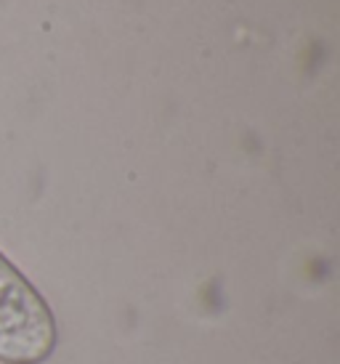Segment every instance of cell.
<instances>
[{"mask_svg": "<svg viewBox=\"0 0 340 364\" xmlns=\"http://www.w3.org/2000/svg\"><path fill=\"white\" fill-rule=\"evenodd\" d=\"M59 343L46 295L0 253V364H43Z\"/></svg>", "mask_w": 340, "mask_h": 364, "instance_id": "obj_1", "label": "cell"}]
</instances>
